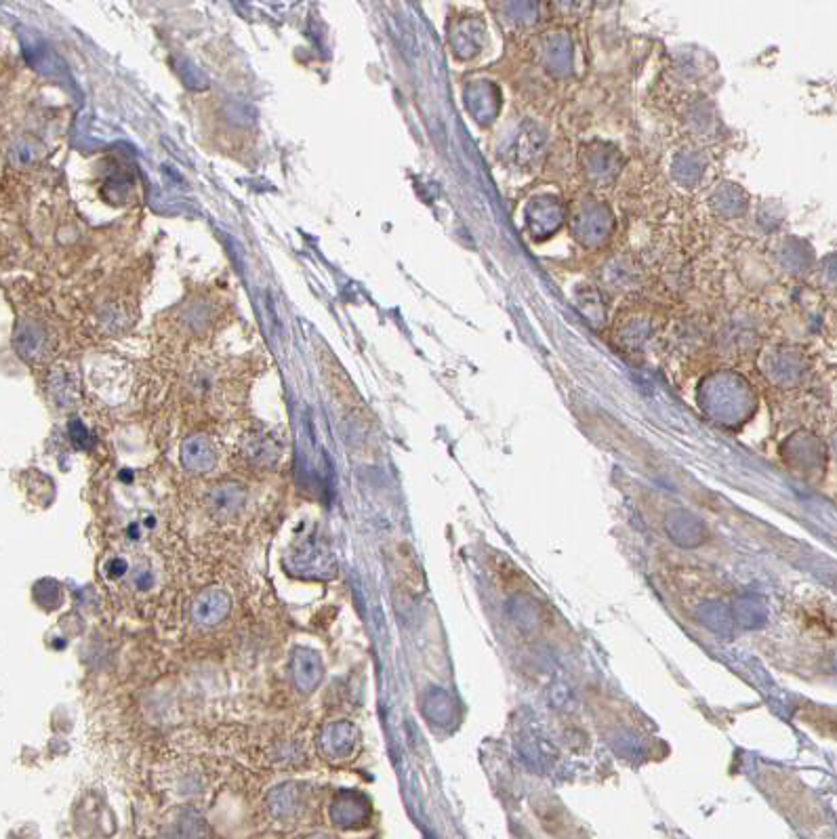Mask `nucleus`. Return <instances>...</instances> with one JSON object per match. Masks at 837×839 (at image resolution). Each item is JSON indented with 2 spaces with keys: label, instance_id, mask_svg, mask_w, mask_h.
<instances>
[{
  "label": "nucleus",
  "instance_id": "nucleus-4",
  "mask_svg": "<svg viewBox=\"0 0 837 839\" xmlns=\"http://www.w3.org/2000/svg\"><path fill=\"white\" fill-rule=\"evenodd\" d=\"M366 810L369 806L358 808L356 797H341V800L333 806V821L343 825V829H352L366 818Z\"/></svg>",
  "mask_w": 837,
  "mask_h": 839
},
{
  "label": "nucleus",
  "instance_id": "nucleus-3",
  "mask_svg": "<svg viewBox=\"0 0 837 839\" xmlns=\"http://www.w3.org/2000/svg\"><path fill=\"white\" fill-rule=\"evenodd\" d=\"M181 457H183V463H186V467L194 469V472H209V469H213V465L217 461L213 446L202 438H192L186 446H183Z\"/></svg>",
  "mask_w": 837,
  "mask_h": 839
},
{
  "label": "nucleus",
  "instance_id": "nucleus-1",
  "mask_svg": "<svg viewBox=\"0 0 837 839\" xmlns=\"http://www.w3.org/2000/svg\"><path fill=\"white\" fill-rule=\"evenodd\" d=\"M293 673H295V684L299 690L310 692L318 686L322 678V665L318 654L312 650H297L295 661H293Z\"/></svg>",
  "mask_w": 837,
  "mask_h": 839
},
{
  "label": "nucleus",
  "instance_id": "nucleus-7",
  "mask_svg": "<svg viewBox=\"0 0 837 839\" xmlns=\"http://www.w3.org/2000/svg\"><path fill=\"white\" fill-rule=\"evenodd\" d=\"M127 568H129V566H127V562H125V560H114V562L110 564V572H108V575H110V577H122V575H125V572H127Z\"/></svg>",
  "mask_w": 837,
  "mask_h": 839
},
{
  "label": "nucleus",
  "instance_id": "nucleus-5",
  "mask_svg": "<svg viewBox=\"0 0 837 839\" xmlns=\"http://www.w3.org/2000/svg\"><path fill=\"white\" fill-rule=\"evenodd\" d=\"M244 501V493L236 486H221L215 488V493L211 495V507L217 516H232L240 509Z\"/></svg>",
  "mask_w": 837,
  "mask_h": 839
},
{
  "label": "nucleus",
  "instance_id": "nucleus-6",
  "mask_svg": "<svg viewBox=\"0 0 837 839\" xmlns=\"http://www.w3.org/2000/svg\"><path fill=\"white\" fill-rule=\"evenodd\" d=\"M333 743H324L331 755H345L354 749V728L350 724H333L329 730Z\"/></svg>",
  "mask_w": 837,
  "mask_h": 839
},
{
  "label": "nucleus",
  "instance_id": "nucleus-2",
  "mask_svg": "<svg viewBox=\"0 0 837 839\" xmlns=\"http://www.w3.org/2000/svg\"><path fill=\"white\" fill-rule=\"evenodd\" d=\"M228 608H230L228 596H223V593L219 591H211L198 600L194 608V619L196 623H202L204 627H211L228 615Z\"/></svg>",
  "mask_w": 837,
  "mask_h": 839
}]
</instances>
